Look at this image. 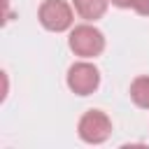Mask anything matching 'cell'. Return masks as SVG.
<instances>
[{"label": "cell", "mask_w": 149, "mask_h": 149, "mask_svg": "<svg viewBox=\"0 0 149 149\" xmlns=\"http://www.w3.org/2000/svg\"><path fill=\"white\" fill-rule=\"evenodd\" d=\"M70 49L81 58H93L105 49V37L95 26H77L70 33Z\"/></svg>", "instance_id": "6da1fadb"}, {"label": "cell", "mask_w": 149, "mask_h": 149, "mask_svg": "<svg viewBox=\"0 0 149 149\" xmlns=\"http://www.w3.org/2000/svg\"><path fill=\"white\" fill-rule=\"evenodd\" d=\"M77 130H79V137H81L84 142H88V144H100V142H105V140L109 137V133H112V121H109V116H107L105 112H100V109H88V112L79 119Z\"/></svg>", "instance_id": "7a4b0ae2"}, {"label": "cell", "mask_w": 149, "mask_h": 149, "mask_svg": "<svg viewBox=\"0 0 149 149\" xmlns=\"http://www.w3.org/2000/svg\"><path fill=\"white\" fill-rule=\"evenodd\" d=\"M40 23L54 33L68 30L72 26V7L65 0H44L40 7Z\"/></svg>", "instance_id": "3957f363"}, {"label": "cell", "mask_w": 149, "mask_h": 149, "mask_svg": "<svg viewBox=\"0 0 149 149\" xmlns=\"http://www.w3.org/2000/svg\"><path fill=\"white\" fill-rule=\"evenodd\" d=\"M100 84V72L93 63L79 61L68 70V86L77 93V95H88L98 88Z\"/></svg>", "instance_id": "277c9868"}, {"label": "cell", "mask_w": 149, "mask_h": 149, "mask_svg": "<svg viewBox=\"0 0 149 149\" xmlns=\"http://www.w3.org/2000/svg\"><path fill=\"white\" fill-rule=\"evenodd\" d=\"M74 9L79 12L81 19L86 21H95L105 14L107 9V0H74Z\"/></svg>", "instance_id": "5b68a950"}, {"label": "cell", "mask_w": 149, "mask_h": 149, "mask_svg": "<svg viewBox=\"0 0 149 149\" xmlns=\"http://www.w3.org/2000/svg\"><path fill=\"white\" fill-rule=\"evenodd\" d=\"M130 98L137 107H149V77H137L130 84Z\"/></svg>", "instance_id": "8992f818"}, {"label": "cell", "mask_w": 149, "mask_h": 149, "mask_svg": "<svg viewBox=\"0 0 149 149\" xmlns=\"http://www.w3.org/2000/svg\"><path fill=\"white\" fill-rule=\"evenodd\" d=\"M116 7H133L137 14H149V0H112Z\"/></svg>", "instance_id": "52a82bcc"}]
</instances>
